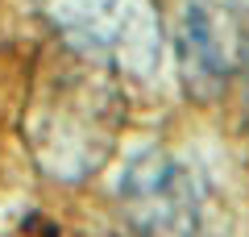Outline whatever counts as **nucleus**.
<instances>
[{
  "instance_id": "nucleus-1",
  "label": "nucleus",
  "mask_w": 249,
  "mask_h": 237,
  "mask_svg": "<svg viewBox=\"0 0 249 237\" xmlns=\"http://www.w3.org/2000/svg\"><path fill=\"white\" fill-rule=\"evenodd\" d=\"M129 196L142 220L162 229L166 237H187L196 229V204H191V187L170 162H137L129 175Z\"/></svg>"
}]
</instances>
